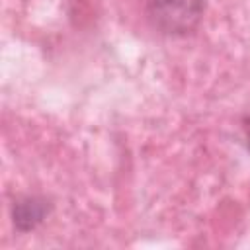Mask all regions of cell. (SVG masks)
I'll use <instances>...</instances> for the list:
<instances>
[{"mask_svg": "<svg viewBox=\"0 0 250 250\" xmlns=\"http://www.w3.org/2000/svg\"><path fill=\"white\" fill-rule=\"evenodd\" d=\"M53 205L43 195H23L18 197L12 205V219L14 227L20 232H29L37 225H41L47 215L51 213Z\"/></svg>", "mask_w": 250, "mask_h": 250, "instance_id": "7a4b0ae2", "label": "cell"}, {"mask_svg": "<svg viewBox=\"0 0 250 250\" xmlns=\"http://www.w3.org/2000/svg\"><path fill=\"white\" fill-rule=\"evenodd\" d=\"M246 131H248V141H250V119H246Z\"/></svg>", "mask_w": 250, "mask_h": 250, "instance_id": "3957f363", "label": "cell"}, {"mask_svg": "<svg viewBox=\"0 0 250 250\" xmlns=\"http://www.w3.org/2000/svg\"><path fill=\"white\" fill-rule=\"evenodd\" d=\"M143 20L162 35L191 33L205 12V0H135Z\"/></svg>", "mask_w": 250, "mask_h": 250, "instance_id": "6da1fadb", "label": "cell"}]
</instances>
